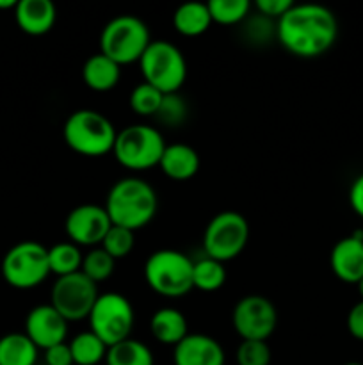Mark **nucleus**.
<instances>
[{
    "label": "nucleus",
    "mask_w": 363,
    "mask_h": 365,
    "mask_svg": "<svg viewBox=\"0 0 363 365\" xmlns=\"http://www.w3.org/2000/svg\"><path fill=\"white\" fill-rule=\"evenodd\" d=\"M224 349L214 337L205 334H189L174 346V365H224Z\"/></svg>",
    "instance_id": "16"
},
{
    "label": "nucleus",
    "mask_w": 363,
    "mask_h": 365,
    "mask_svg": "<svg viewBox=\"0 0 363 365\" xmlns=\"http://www.w3.org/2000/svg\"><path fill=\"white\" fill-rule=\"evenodd\" d=\"M185 114H187V107H185L184 98H180L174 93V95L164 96L157 118H159L160 123L167 125V127H177V125H180L185 120Z\"/></svg>",
    "instance_id": "32"
},
{
    "label": "nucleus",
    "mask_w": 363,
    "mask_h": 365,
    "mask_svg": "<svg viewBox=\"0 0 363 365\" xmlns=\"http://www.w3.org/2000/svg\"><path fill=\"white\" fill-rule=\"evenodd\" d=\"M249 241V223L237 210L216 214L203 232L205 257L226 264L244 252Z\"/></svg>",
    "instance_id": "10"
},
{
    "label": "nucleus",
    "mask_w": 363,
    "mask_h": 365,
    "mask_svg": "<svg viewBox=\"0 0 363 365\" xmlns=\"http://www.w3.org/2000/svg\"><path fill=\"white\" fill-rule=\"evenodd\" d=\"M18 0H0V11H7V9H16Z\"/></svg>",
    "instance_id": "37"
},
{
    "label": "nucleus",
    "mask_w": 363,
    "mask_h": 365,
    "mask_svg": "<svg viewBox=\"0 0 363 365\" xmlns=\"http://www.w3.org/2000/svg\"><path fill=\"white\" fill-rule=\"evenodd\" d=\"M159 168L171 180H191L199 171V155L192 146L185 143H173L164 150Z\"/></svg>",
    "instance_id": "18"
},
{
    "label": "nucleus",
    "mask_w": 363,
    "mask_h": 365,
    "mask_svg": "<svg viewBox=\"0 0 363 365\" xmlns=\"http://www.w3.org/2000/svg\"><path fill=\"white\" fill-rule=\"evenodd\" d=\"M331 271L345 284H358L363 278V232L340 239L330 255Z\"/></svg>",
    "instance_id": "15"
},
{
    "label": "nucleus",
    "mask_w": 363,
    "mask_h": 365,
    "mask_svg": "<svg viewBox=\"0 0 363 365\" xmlns=\"http://www.w3.org/2000/svg\"><path fill=\"white\" fill-rule=\"evenodd\" d=\"M134 234L135 232L127 230V228L121 227H110L109 232L103 237L100 248L105 250L114 260H121L125 257L130 255V252L134 250Z\"/></svg>",
    "instance_id": "30"
},
{
    "label": "nucleus",
    "mask_w": 363,
    "mask_h": 365,
    "mask_svg": "<svg viewBox=\"0 0 363 365\" xmlns=\"http://www.w3.org/2000/svg\"><path fill=\"white\" fill-rule=\"evenodd\" d=\"M117 130L105 114L93 109L75 110L63 127L68 148L82 157H103L114 150Z\"/></svg>",
    "instance_id": "3"
},
{
    "label": "nucleus",
    "mask_w": 363,
    "mask_h": 365,
    "mask_svg": "<svg viewBox=\"0 0 363 365\" xmlns=\"http://www.w3.org/2000/svg\"><path fill=\"white\" fill-rule=\"evenodd\" d=\"M142 78L164 95H174L182 89L187 78V63L173 43L166 39H152L148 48L139 59Z\"/></svg>",
    "instance_id": "4"
},
{
    "label": "nucleus",
    "mask_w": 363,
    "mask_h": 365,
    "mask_svg": "<svg viewBox=\"0 0 363 365\" xmlns=\"http://www.w3.org/2000/svg\"><path fill=\"white\" fill-rule=\"evenodd\" d=\"M349 203L352 210L363 220V173L352 182L351 191H349Z\"/></svg>",
    "instance_id": "36"
},
{
    "label": "nucleus",
    "mask_w": 363,
    "mask_h": 365,
    "mask_svg": "<svg viewBox=\"0 0 363 365\" xmlns=\"http://www.w3.org/2000/svg\"><path fill=\"white\" fill-rule=\"evenodd\" d=\"M152 43L144 21L132 14L112 18L100 34V52L120 66L139 63Z\"/></svg>",
    "instance_id": "6"
},
{
    "label": "nucleus",
    "mask_w": 363,
    "mask_h": 365,
    "mask_svg": "<svg viewBox=\"0 0 363 365\" xmlns=\"http://www.w3.org/2000/svg\"><path fill=\"white\" fill-rule=\"evenodd\" d=\"M226 282V267L223 262L210 257L196 260L192 269V287L201 292H216Z\"/></svg>",
    "instance_id": "26"
},
{
    "label": "nucleus",
    "mask_w": 363,
    "mask_h": 365,
    "mask_svg": "<svg viewBox=\"0 0 363 365\" xmlns=\"http://www.w3.org/2000/svg\"><path fill=\"white\" fill-rule=\"evenodd\" d=\"M38 351L25 334H7L0 339V365H36Z\"/></svg>",
    "instance_id": "22"
},
{
    "label": "nucleus",
    "mask_w": 363,
    "mask_h": 365,
    "mask_svg": "<svg viewBox=\"0 0 363 365\" xmlns=\"http://www.w3.org/2000/svg\"><path fill=\"white\" fill-rule=\"evenodd\" d=\"M270 359L273 353L267 341H242L235 353L238 365H269Z\"/></svg>",
    "instance_id": "31"
},
{
    "label": "nucleus",
    "mask_w": 363,
    "mask_h": 365,
    "mask_svg": "<svg viewBox=\"0 0 363 365\" xmlns=\"http://www.w3.org/2000/svg\"><path fill=\"white\" fill-rule=\"evenodd\" d=\"M14 20L28 36L48 34L57 20V9L50 0H18Z\"/></svg>",
    "instance_id": "17"
},
{
    "label": "nucleus",
    "mask_w": 363,
    "mask_h": 365,
    "mask_svg": "<svg viewBox=\"0 0 363 365\" xmlns=\"http://www.w3.org/2000/svg\"><path fill=\"white\" fill-rule=\"evenodd\" d=\"M48 248L38 241L14 245L2 259V277L7 285L18 291H28L48 278Z\"/></svg>",
    "instance_id": "8"
},
{
    "label": "nucleus",
    "mask_w": 363,
    "mask_h": 365,
    "mask_svg": "<svg viewBox=\"0 0 363 365\" xmlns=\"http://www.w3.org/2000/svg\"><path fill=\"white\" fill-rule=\"evenodd\" d=\"M82 260H84V255L73 242H57L52 248H48L50 274H56L57 278L80 273Z\"/></svg>",
    "instance_id": "24"
},
{
    "label": "nucleus",
    "mask_w": 363,
    "mask_h": 365,
    "mask_svg": "<svg viewBox=\"0 0 363 365\" xmlns=\"http://www.w3.org/2000/svg\"><path fill=\"white\" fill-rule=\"evenodd\" d=\"M231 324L242 341H267L276 330V307L265 296H244L235 303Z\"/></svg>",
    "instance_id": "12"
},
{
    "label": "nucleus",
    "mask_w": 363,
    "mask_h": 365,
    "mask_svg": "<svg viewBox=\"0 0 363 365\" xmlns=\"http://www.w3.org/2000/svg\"><path fill=\"white\" fill-rule=\"evenodd\" d=\"M276 38L292 56L319 57L337 41V16L319 4H294L276 21Z\"/></svg>",
    "instance_id": "1"
},
{
    "label": "nucleus",
    "mask_w": 363,
    "mask_h": 365,
    "mask_svg": "<svg viewBox=\"0 0 363 365\" xmlns=\"http://www.w3.org/2000/svg\"><path fill=\"white\" fill-rule=\"evenodd\" d=\"M25 335L34 342L36 348L46 351L53 346L66 342L68 321L50 303L38 305L27 314Z\"/></svg>",
    "instance_id": "14"
},
{
    "label": "nucleus",
    "mask_w": 363,
    "mask_h": 365,
    "mask_svg": "<svg viewBox=\"0 0 363 365\" xmlns=\"http://www.w3.org/2000/svg\"><path fill=\"white\" fill-rule=\"evenodd\" d=\"M98 296V285L95 282L89 280L84 273H75L57 278L50 292V305L68 323H75L88 319Z\"/></svg>",
    "instance_id": "11"
},
{
    "label": "nucleus",
    "mask_w": 363,
    "mask_h": 365,
    "mask_svg": "<svg viewBox=\"0 0 363 365\" xmlns=\"http://www.w3.org/2000/svg\"><path fill=\"white\" fill-rule=\"evenodd\" d=\"M89 331L96 335L107 348L130 339L134 328V307L120 292L100 294L88 317Z\"/></svg>",
    "instance_id": "9"
},
{
    "label": "nucleus",
    "mask_w": 363,
    "mask_h": 365,
    "mask_svg": "<svg viewBox=\"0 0 363 365\" xmlns=\"http://www.w3.org/2000/svg\"><path fill=\"white\" fill-rule=\"evenodd\" d=\"M212 24L237 25L248 18L251 2L248 0H210L206 2Z\"/></svg>",
    "instance_id": "27"
},
{
    "label": "nucleus",
    "mask_w": 363,
    "mask_h": 365,
    "mask_svg": "<svg viewBox=\"0 0 363 365\" xmlns=\"http://www.w3.org/2000/svg\"><path fill=\"white\" fill-rule=\"evenodd\" d=\"M167 143L152 125H128L117 132L114 143V157L123 168L132 171H146L159 166Z\"/></svg>",
    "instance_id": "7"
},
{
    "label": "nucleus",
    "mask_w": 363,
    "mask_h": 365,
    "mask_svg": "<svg viewBox=\"0 0 363 365\" xmlns=\"http://www.w3.org/2000/svg\"><path fill=\"white\" fill-rule=\"evenodd\" d=\"M345 365H363V364H358V362H349V364H345Z\"/></svg>",
    "instance_id": "39"
},
{
    "label": "nucleus",
    "mask_w": 363,
    "mask_h": 365,
    "mask_svg": "<svg viewBox=\"0 0 363 365\" xmlns=\"http://www.w3.org/2000/svg\"><path fill=\"white\" fill-rule=\"evenodd\" d=\"M212 25L209 6L203 2H187L177 7L173 14V27L185 38H198Z\"/></svg>",
    "instance_id": "21"
},
{
    "label": "nucleus",
    "mask_w": 363,
    "mask_h": 365,
    "mask_svg": "<svg viewBox=\"0 0 363 365\" xmlns=\"http://www.w3.org/2000/svg\"><path fill=\"white\" fill-rule=\"evenodd\" d=\"M164 96H166L164 93L142 81L141 84L132 89L128 103H130V109L139 116H157Z\"/></svg>",
    "instance_id": "29"
},
{
    "label": "nucleus",
    "mask_w": 363,
    "mask_h": 365,
    "mask_svg": "<svg viewBox=\"0 0 363 365\" xmlns=\"http://www.w3.org/2000/svg\"><path fill=\"white\" fill-rule=\"evenodd\" d=\"M103 207L114 227L137 232L152 223L159 209V200L148 182L139 177H127L109 189Z\"/></svg>",
    "instance_id": "2"
},
{
    "label": "nucleus",
    "mask_w": 363,
    "mask_h": 365,
    "mask_svg": "<svg viewBox=\"0 0 363 365\" xmlns=\"http://www.w3.org/2000/svg\"><path fill=\"white\" fill-rule=\"evenodd\" d=\"M68 346H70L73 365H98L105 360L109 351V348L93 331H82L75 335Z\"/></svg>",
    "instance_id": "25"
},
{
    "label": "nucleus",
    "mask_w": 363,
    "mask_h": 365,
    "mask_svg": "<svg viewBox=\"0 0 363 365\" xmlns=\"http://www.w3.org/2000/svg\"><path fill=\"white\" fill-rule=\"evenodd\" d=\"M112 227L105 207L95 203L78 205L68 214L64 230L70 242L78 248H96L102 245L103 237Z\"/></svg>",
    "instance_id": "13"
},
{
    "label": "nucleus",
    "mask_w": 363,
    "mask_h": 365,
    "mask_svg": "<svg viewBox=\"0 0 363 365\" xmlns=\"http://www.w3.org/2000/svg\"><path fill=\"white\" fill-rule=\"evenodd\" d=\"M114 266H116V260L105 250L96 246L84 255L80 273H84L89 280L98 285L100 282H105L112 277Z\"/></svg>",
    "instance_id": "28"
},
{
    "label": "nucleus",
    "mask_w": 363,
    "mask_h": 365,
    "mask_svg": "<svg viewBox=\"0 0 363 365\" xmlns=\"http://www.w3.org/2000/svg\"><path fill=\"white\" fill-rule=\"evenodd\" d=\"M107 365H155L153 353L144 342L127 339L110 346L105 356Z\"/></svg>",
    "instance_id": "23"
},
{
    "label": "nucleus",
    "mask_w": 363,
    "mask_h": 365,
    "mask_svg": "<svg viewBox=\"0 0 363 365\" xmlns=\"http://www.w3.org/2000/svg\"><path fill=\"white\" fill-rule=\"evenodd\" d=\"M292 6H294V2H290V0H256L253 7H255V9L258 11V14H262L263 18L278 21Z\"/></svg>",
    "instance_id": "33"
},
{
    "label": "nucleus",
    "mask_w": 363,
    "mask_h": 365,
    "mask_svg": "<svg viewBox=\"0 0 363 365\" xmlns=\"http://www.w3.org/2000/svg\"><path fill=\"white\" fill-rule=\"evenodd\" d=\"M149 331L157 342L174 348L189 335L187 319L178 309L164 307L157 310L149 319Z\"/></svg>",
    "instance_id": "19"
},
{
    "label": "nucleus",
    "mask_w": 363,
    "mask_h": 365,
    "mask_svg": "<svg viewBox=\"0 0 363 365\" xmlns=\"http://www.w3.org/2000/svg\"><path fill=\"white\" fill-rule=\"evenodd\" d=\"M45 362L46 365H73V359H71L68 342H63V344H57L53 348L46 349Z\"/></svg>",
    "instance_id": "34"
},
{
    "label": "nucleus",
    "mask_w": 363,
    "mask_h": 365,
    "mask_svg": "<svg viewBox=\"0 0 363 365\" xmlns=\"http://www.w3.org/2000/svg\"><path fill=\"white\" fill-rule=\"evenodd\" d=\"M194 262L177 250H159L144 262V280L153 292L164 298H182L192 289Z\"/></svg>",
    "instance_id": "5"
},
{
    "label": "nucleus",
    "mask_w": 363,
    "mask_h": 365,
    "mask_svg": "<svg viewBox=\"0 0 363 365\" xmlns=\"http://www.w3.org/2000/svg\"><path fill=\"white\" fill-rule=\"evenodd\" d=\"M356 285H358V292H359V296H362V299H363V278Z\"/></svg>",
    "instance_id": "38"
},
{
    "label": "nucleus",
    "mask_w": 363,
    "mask_h": 365,
    "mask_svg": "<svg viewBox=\"0 0 363 365\" xmlns=\"http://www.w3.org/2000/svg\"><path fill=\"white\" fill-rule=\"evenodd\" d=\"M120 64L103 56L102 52L93 53L82 66V81L91 91L107 93L116 88L117 82H120Z\"/></svg>",
    "instance_id": "20"
},
{
    "label": "nucleus",
    "mask_w": 363,
    "mask_h": 365,
    "mask_svg": "<svg viewBox=\"0 0 363 365\" xmlns=\"http://www.w3.org/2000/svg\"><path fill=\"white\" fill-rule=\"evenodd\" d=\"M347 330L358 341H363V299H359L347 314Z\"/></svg>",
    "instance_id": "35"
}]
</instances>
